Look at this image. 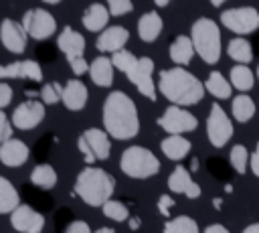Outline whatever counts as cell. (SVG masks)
<instances>
[{
	"label": "cell",
	"mask_w": 259,
	"mask_h": 233,
	"mask_svg": "<svg viewBox=\"0 0 259 233\" xmlns=\"http://www.w3.org/2000/svg\"><path fill=\"white\" fill-rule=\"evenodd\" d=\"M103 126L115 140H132L140 132V115L132 97L123 91H111L103 101Z\"/></svg>",
	"instance_id": "cell-1"
},
{
	"label": "cell",
	"mask_w": 259,
	"mask_h": 233,
	"mask_svg": "<svg viewBox=\"0 0 259 233\" xmlns=\"http://www.w3.org/2000/svg\"><path fill=\"white\" fill-rule=\"evenodd\" d=\"M158 91L172 103V105H194L204 97V85L198 81L196 75L186 71L184 67H172L160 71Z\"/></svg>",
	"instance_id": "cell-2"
},
{
	"label": "cell",
	"mask_w": 259,
	"mask_h": 233,
	"mask_svg": "<svg viewBox=\"0 0 259 233\" xmlns=\"http://www.w3.org/2000/svg\"><path fill=\"white\" fill-rule=\"evenodd\" d=\"M115 190V180L109 172L97 166H85L75 180V195L89 207H103Z\"/></svg>",
	"instance_id": "cell-3"
},
{
	"label": "cell",
	"mask_w": 259,
	"mask_h": 233,
	"mask_svg": "<svg viewBox=\"0 0 259 233\" xmlns=\"http://www.w3.org/2000/svg\"><path fill=\"white\" fill-rule=\"evenodd\" d=\"M190 41L194 45V51L200 55V59L208 65L219 63L221 59V28L219 24L208 18H196L190 28Z\"/></svg>",
	"instance_id": "cell-4"
},
{
	"label": "cell",
	"mask_w": 259,
	"mask_h": 233,
	"mask_svg": "<svg viewBox=\"0 0 259 233\" xmlns=\"http://www.w3.org/2000/svg\"><path fill=\"white\" fill-rule=\"evenodd\" d=\"M119 168L130 178H150L160 172V160L144 146H130L121 152Z\"/></svg>",
	"instance_id": "cell-5"
},
{
	"label": "cell",
	"mask_w": 259,
	"mask_h": 233,
	"mask_svg": "<svg viewBox=\"0 0 259 233\" xmlns=\"http://www.w3.org/2000/svg\"><path fill=\"white\" fill-rule=\"evenodd\" d=\"M221 24L235 34H251L259 28V12L253 6H237L223 10Z\"/></svg>",
	"instance_id": "cell-6"
},
{
	"label": "cell",
	"mask_w": 259,
	"mask_h": 233,
	"mask_svg": "<svg viewBox=\"0 0 259 233\" xmlns=\"http://www.w3.org/2000/svg\"><path fill=\"white\" fill-rule=\"evenodd\" d=\"M22 26L26 34L34 41H47L57 30V20L49 10L42 8H30L22 16Z\"/></svg>",
	"instance_id": "cell-7"
},
{
	"label": "cell",
	"mask_w": 259,
	"mask_h": 233,
	"mask_svg": "<svg viewBox=\"0 0 259 233\" xmlns=\"http://www.w3.org/2000/svg\"><path fill=\"white\" fill-rule=\"evenodd\" d=\"M158 126L174 136H182L186 132H194L198 126V120L194 113H190L188 109L180 107V105H170L166 107V111L158 118Z\"/></svg>",
	"instance_id": "cell-8"
},
{
	"label": "cell",
	"mask_w": 259,
	"mask_h": 233,
	"mask_svg": "<svg viewBox=\"0 0 259 233\" xmlns=\"http://www.w3.org/2000/svg\"><path fill=\"white\" fill-rule=\"evenodd\" d=\"M206 136H208V142L214 148H223L233 136L231 118L225 113V109L219 103L210 105V111H208V118H206Z\"/></svg>",
	"instance_id": "cell-9"
},
{
	"label": "cell",
	"mask_w": 259,
	"mask_h": 233,
	"mask_svg": "<svg viewBox=\"0 0 259 233\" xmlns=\"http://www.w3.org/2000/svg\"><path fill=\"white\" fill-rule=\"evenodd\" d=\"M152 73H154V61H152L150 57H138V59L132 63V67L125 71L127 79L138 87V91H140L144 97L156 101V87H154Z\"/></svg>",
	"instance_id": "cell-10"
},
{
	"label": "cell",
	"mask_w": 259,
	"mask_h": 233,
	"mask_svg": "<svg viewBox=\"0 0 259 233\" xmlns=\"http://www.w3.org/2000/svg\"><path fill=\"white\" fill-rule=\"evenodd\" d=\"M42 120H45V103L36 101V99H28V101L18 103L12 111V118H10V122L18 130H32Z\"/></svg>",
	"instance_id": "cell-11"
},
{
	"label": "cell",
	"mask_w": 259,
	"mask_h": 233,
	"mask_svg": "<svg viewBox=\"0 0 259 233\" xmlns=\"http://www.w3.org/2000/svg\"><path fill=\"white\" fill-rule=\"evenodd\" d=\"M0 41L4 45V49L8 53H14V55H20L24 53L26 49V41H28V34L22 26V22H16L12 18H4L0 22Z\"/></svg>",
	"instance_id": "cell-12"
},
{
	"label": "cell",
	"mask_w": 259,
	"mask_h": 233,
	"mask_svg": "<svg viewBox=\"0 0 259 233\" xmlns=\"http://www.w3.org/2000/svg\"><path fill=\"white\" fill-rule=\"evenodd\" d=\"M10 223L18 233H40L45 229V217L28 205H18L10 213Z\"/></svg>",
	"instance_id": "cell-13"
},
{
	"label": "cell",
	"mask_w": 259,
	"mask_h": 233,
	"mask_svg": "<svg viewBox=\"0 0 259 233\" xmlns=\"http://www.w3.org/2000/svg\"><path fill=\"white\" fill-rule=\"evenodd\" d=\"M127 41H130L127 28L115 24V26H107L105 30L99 32V36H97V41H95V47H97V51H101V53H111V55H113V53L121 51Z\"/></svg>",
	"instance_id": "cell-14"
},
{
	"label": "cell",
	"mask_w": 259,
	"mask_h": 233,
	"mask_svg": "<svg viewBox=\"0 0 259 233\" xmlns=\"http://www.w3.org/2000/svg\"><path fill=\"white\" fill-rule=\"evenodd\" d=\"M61 101L63 105L69 109V111H81L87 103V87L81 79H69L65 85H63V91H61Z\"/></svg>",
	"instance_id": "cell-15"
},
{
	"label": "cell",
	"mask_w": 259,
	"mask_h": 233,
	"mask_svg": "<svg viewBox=\"0 0 259 233\" xmlns=\"http://www.w3.org/2000/svg\"><path fill=\"white\" fill-rule=\"evenodd\" d=\"M28 156H30V150L22 140L10 138L4 144H0V162L8 168L22 166L28 160Z\"/></svg>",
	"instance_id": "cell-16"
},
{
	"label": "cell",
	"mask_w": 259,
	"mask_h": 233,
	"mask_svg": "<svg viewBox=\"0 0 259 233\" xmlns=\"http://www.w3.org/2000/svg\"><path fill=\"white\" fill-rule=\"evenodd\" d=\"M57 47L65 53L67 61H71V59L83 57V51H85V38H83L81 32L73 30L71 26H63L61 34L57 36Z\"/></svg>",
	"instance_id": "cell-17"
},
{
	"label": "cell",
	"mask_w": 259,
	"mask_h": 233,
	"mask_svg": "<svg viewBox=\"0 0 259 233\" xmlns=\"http://www.w3.org/2000/svg\"><path fill=\"white\" fill-rule=\"evenodd\" d=\"M83 138L87 140L91 152L95 154L97 160H107L111 154V142H109V134L105 130L99 128H89L83 132Z\"/></svg>",
	"instance_id": "cell-18"
},
{
	"label": "cell",
	"mask_w": 259,
	"mask_h": 233,
	"mask_svg": "<svg viewBox=\"0 0 259 233\" xmlns=\"http://www.w3.org/2000/svg\"><path fill=\"white\" fill-rule=\"evenodd\" d=\"M113 63L107 57H97L89 65V77L97 87H111L113 83Z\"/></svg>",
	"instance_id": "cell-19"
},
{
	"label": "cell",
	"mask_w": 259,
	"mask_h": 233,
	"mask_svg": "<svg viewBox=\"0 0 259 233\" xmlns=\"http://www.w3.org/2000/svg\"><path fill=\"white\" fill-rule=\"evenodd\" d=\"M107 20H109V10L105 8V4H99V2L89 4L87 10H85V14H83V18H81L83 26H85L89 32L105 30Z\"/></svg>",
	"instance_id": "cell-20"
},
{
	"label": "cell",
	"mask_w": 259,
	"mask_h": 233,
	"mask_svg": "<svg viewBox=\"0 0 259 233\" xmlns=\"http://www.w3.org/2000/svg\"><path fill=\"white\" fill-rule=\"evenodd\" d=\"M162 26H164V22H162V18H160L158 12H154V10L152 12H146L138 20V36L144 43H154L160 36Z\"/></svg>",
	"instance_id": "cell-21"
},
{
	"label": "cell",
	"mask_w": 259,
	"mask_h": 233,
	"mask_svg": "<svg viewBox=\"0 0 259 233\" xmlns=\"http://www.w3.org/2000/svg\"><path fill=\"white\" fill-rule=\"evenodd\" d=\"M168 53H170V59L176 63V67H186V65L192 61V57H194L196 51H194V45H192L190 36L178 34V36L172 41Z\"/></svg>",
	"instance_id": "cell-22"
},
{
	"label": "cell",
	"mask_w": 259,
	"mask_h": 233,
	"mask_svg": "<svg viewBox=\"0 0 259 233\" xmlns=\"http://www.w3.org/2000/svg\"><path fill=\"white\" fill-rule=\"evenodd\" d=\"M192 144L184 138V136H174V134H168L162 142H160V150L164 152V156L168 160H182L186 158V154L190 152Z\"/></svg>",
	"instance_id": "cell-23"
},
{
	"label": "cell",
	"mask_w": 259,
	"mask_h": 233,
	"mask_svg": "<svg viewBox=\"0 0 259 233\" xmlns=\"http://www.w3.org/2000/svg\"><path fill=\"white\" fill-rule=\"evenodd\" d=\"M227 55L237 63V65H247L251 63L253 59V49H251V43L243 36H235L229 41V47H227Z\"/></svg>",
	"instance_id": "cell-24"
},
{
	"label": "cell",
	"mask_w": 259,
	"mask_h": 233,
	"mask_svg": "<svg viewBox=\"0 0 259 233\" xmlns=\"http://www.w3.org/2000/svg\"><path fill=\"white\" fill-rule=\"evenodd\" d=\"M18 205H20L18 190L14 188V184L8 178L0 176V215L12 213Z\"/></svg>",
	"instance_id": "cell-25"
},
{
	"label": "cell",
	"mask_w": 259,
	"mask_h": 233,
	"mask_svg": "<svg viewBox=\"0 0 259 233\" xmlns=\"http://www.w3.org/2000/svg\"><path fill=\"white\" fill-rule=\"evenodd\" d=\"M231 113L237 122H249L255 115V101L247 93H239L231 101Z\"/></svg>",
	"instance_id": "cell-26"
},
{
	"label": "cell",
	"mask_w": 259,
	"mask_h": 233,
	"mask_svg": "<svg viewBox=\"0 0 259 233\" xmlns=\"http://www.w3.org/2000/svg\"><path fill=\"white\" fill-rule=\"evenodd\" d=\"M229 81L239 91H249L255 83V73L247 65H233L229 71Z\"/></svg>",
	"instance_id": "cell-27"
},
{
	"label": "cell",
	"mask_w": 259,
	"mask_h": 233,
	"mask_svg": "<svg viewBox=\"0 0 259 233\" xmlns=\"http://www.w3.org/2000/svg\"><path fill=\"white\" fill-rule=\"evenodd\" d=\"M204 89H206L212 97H217V99H229V97H231V81H227L225 75L219 73V71H212V73L206 77Z\"/></svg>",
	"instance_id": "cell-28"
},
{
	"label": "cell",
	"mask_w": 259,
	"mask_h": 233,
	"mask_svg": "<svg viewBox=\"0 0 259 233\" xmlns=\"http://www.w3.org/2000/svg\"><path fill=\"white\" fill-rule=\"evenodd\" d=\"M30 182L38 188H53L57 184V172L51 164H36L30 172Z\"/></svg>",
	"instance_id": "cell-29"
},
{
	"label": "cell",
	"mask_w": 259,
	"mask_h": 233,
	"mask_svg": "<svg viewBox=\"0 0 259 233\" xmlns=\"http://www.w3.org/2000/svg\"><path fill=\"white\" fill-rule=\"evenodd\" d=\"M192 182H194V180H192V176H190V170L184 168V166H176V168L172 170V174L168 176V188H170L172 192H182V195H184Z\"/></svg>",
	"instance_id": "cell-30"
},
{
	"label": "cell",
	"mask_w": 259,
	"mask_h": 233,
	"mask_svg": "<svg viewBox=\"0 0 259 233\" xmlns=\"http://www.w3.org/2000/svg\"><path fill=\"white\" fill-rule=\"evenodd\" d=\"M164 233H200L198 223L188 215H178L164 225Z\"/></svg>",
	"instance_id": "cell-31"
},
{
	"label": "cell",
	"mask_w": 259,
	"mask_h": 233,
	"mask_svg": "<svg viewBox=\"0 0 259 233\" xmlns=\"http://www.w3.org/2000/svg\"><path fill=\"white\" fill-rule=\"evenodd\" d=\"M101 209H103V215H105L107 219H111V221L121 223V221H127V219H130V209H127V205L121 203V201L109 199Z\"/></svg>",
	"instance_id": "cell-32"
},
{
	"label": "cell",
	"mask_w": 259,
	"mask_h": 233,
	"mask_svg": "<svg viewBox=\"0 0 259 233\" xmlns=\"http://www.w3.org/2000/svg\"><path fill=\"white\" fill-rule=\"evenodd\" d=\"M229 160H231V166L239 172V174H245L247 172V166H249V152L243 144H235L229 152Z\"/></svg>",
	"instance_id": "cell-33"
},
{
	"label": "cell",
	"mask_w": 259,
	"mask_h": 233,
	"mask_svg": "<svg viewBox=\"0 0 259 233\" xmlns=\"http://www.w3.org/2000/svg\"><path fill=\"white\" fill-rule=\"evenodd\" d=\"M136 59H138V57H136L134 53L125 51V49H121V51H117V53L111 55V63H113V67L119 69V71H123V73L132 67V63H134Z\"/></svg>",
	"instance_id": "cell-34"
},
{
	"label": "cell",
	"mask_w": 259,
	"mask_h": 233,
	"mask_svg": "<svg viewBox=\"0 0 259 233\" xmlns=\"http://www.w3.org/2000/svg\"><path fill=\"white\" fill-rule=\"evenodd\" d=\"M61 91H63V87H61L59 83H45L42 89H40V99H42V103L51 105V103L61 101Z\"/></svg>",
	"instance_id": "cell-35"
},
{
	"label": "cell",
	"mask_w": 259,
	"mask_h": 233,
	"mask_svg": "<svg viewBox=\"0 0 259 233\" xmlns=\"http://www.w3.org/2000/svg\"><path fill=\"white\" fill-rule=\"evenodd\" d=\"M24 79V61L0 65V79Z\"/></svg>",
	"instance_id": "cell-36"
},
{
	"label": "cell",
	"mask_w": 259,
	"mask_h": 233,
	"mask_svg": "<svg viewBox=\"0 0 259 233\" xmlns=\"http://www.w3.org/2000/svg\"><path fill=\"white\" fill-rule=\"evenodd\" d=\"M107 10L111 16H123L134 10L132 0H107Z\"/></svg>",
	"instance_id": "cell-37"
},
{
	"label": "cell",
	"mask_w": 259,
	"mask_h": 233,
	"mask_svg": "<svg viewBox=\"0 0 259 233\" xmlns=\"http://www.w3.org/2000/svg\"><path fill=\"white\" fill-rule=\"evenodd\" d=\"M10 124H12V122H8L6 113L0 109V144H4L6 140L12 138V126H10Z\"/></svg>",
	"instance_id": "cell-38"
},
{
	"label": "cell",
	"mask_w": 259,
	"mask_h": 233,
	"mask_svg": "<svg viewBox=\"0 0 259 233\" xmlns=\"http://www.w3.org/2000/svg\"><path fill=\"white\" fill-rule=\"evenodd\" d=\"M77 146H79V150H81V154H83V158H85V162L91 166V162L93 160H97L95 158V154L91 152V148H89V144H87V140L83 138V134L79 136V140H77Z\"/></svg>",
	"instance_id": "cell-39"
},
{
	"label": "cell",
	"mask_w": 259,
	"mask_h": 233,
	"mask_svg": "<svg viewBox=\"0 0 259 233\" xmlns=\"http://www.w3.org/2000/svg\"><path fill=\"white\" fill-rule=\"evenodd\" d=\"M174 207V199L170 197V195H162L160 199H158V211H160V215H164V217H170V209Z\"/></svg>",
	"instance_id": "cell-40"
},
{
	"label": "cell",
	"mask_w": 259,
	"mask_h": 233,
	"mask_svg": "<svg viewBox=\"0 0 259 233\" xmlns=\"http://www.w3.org/2000/svg\"><path fill=\"white\" fill-rule=\"evenodd\" d=\"M69 67L73 69L75 75H83L85 71H89V65L85 61V57H77V59H71L69 61Z\"/></svg>",
	"instance_id": "cell-41"
},
{
	"label": "cell",
	"mask_w": 259,
	"mask_h": 233,
	"mask_svg": "<svg viewBox=\"0 0 259 233\" xmlns=\"http://www.w3.org/2000/svg\"><path fill=\"white\" fill-rule=\"evenodd\" d=\"M10 101H12V87L8 83H2L0 81V109L6 107Z\"/></svg>",
	"instance_id": "cell-42"
},
{
	"label": "cell",
	"mask_w": 259,
	"mask_h": 233,
	"mask_svg": "<svg viewBox=\"0 0 259 233\" xmlns=\"http://www.w3.org/2000/svg\"><path fill=\"white\" fill-rule=\"evenodd\" d=\"M65 233H91V229H89V225L85 223V221H71L69 225H67V229H65Z\"/></svg>",
	"instance_id": "cell-43"
},
{
	"label": "cell",
	"mask_w": 259,
	"mask_h": 233,
	"mask_svg": "<svg viewBox=\"0 0 259 233\" xmlns=\"http://www.w3.org/2000/svg\"><path fill=\"white\" fill-rule=\"evenodd\" d=\"M249 164H251V172L259 178V142H257V146H255V150H253V154L249 158Z\"/></svg>",
	"instance_id": "cell-44"
},
{
	"label": "cell",
	"mask_w": 259,
	"mask_h": 233,
	"mask_svg": "<svg viewBox=\"0 0 259 233\" xmlns=\"http://www.w3.org/2000/svg\"><path fill=\"white\" fill-rule=\"evenodd\" d=\"M204 233H229V229H227L225 225L214 223V225H208V227L204 229Z\"/></svg>",
	"instance_id": "cell-45"
},
{
	"label": "cell",
	"mask_w": 259,
	"mask_h": 233,
	"mask_svg": "<svg viewBox=\"0 0 259 233\" xmlns=\"http://www.w3.org/2000/svg\"><path fill=\"white\" fill-rule=\"evenodd\" d=\"M127 221H130V229H134V231L140 229V225H142V219L140 217H130Z\"/></svg>",
	"instance_id": "cell-46"
},
{
	"label": "cell",
	"mask_w": 259,
	"mask_h": 233,
	"mask_svg": "<svg viewBox=\"0 0 259 233\" xmlns=\"http://www.w3.org/2000/svg\"><path fill=\"white\" fill-rule=\"evenodd\" d=\"M243 233H259V223H251L243 229Z\"/></svg>",
	"instance_id": "cell-47"
},
{
	"label": "cell",
	"mask_w": 259,
	"mask_h": 233,
	"mask_svg": "<svg viewBox=\"0 0 259 233\" xmlns=\"http://www.w3.org/2000/svg\"><path fill=\"white\" fill-rule=\"evenodd\" d=\"M95 233H115V231H113L111 227H99V229H97Z\"/></svg>",
	"instance_id": "cell-48"
},
{
	"label": "cell",
	"mask_w": 259,
	"mask_h": 233,
	"mask_svg": "<svg viewBox=\"0 0 259 233\" xmlns=\"http://www.w3.org/2000/svg\"><path fill=\"white\" fill-rule=\"evenodd\" d=\"M154 4L162 8V6H166V4H170V0H154Z\"/></svg>",
	"instance_id": "cell-49"
},
{
	"label": "cell",
	"mask_w": 259,
	"mask_h": 233,
	"mask_svg": "<svg viewBox=\"0 0 259 233\" xmlns=\"http://www.w3.org/2000/svg\"><path fill=\"white\" fill-rule=\"evenodd\" d=\"M225 2H227V0H210V4H212V6H217V8H219V6H223Z\"/></svg>",
	"instance_id": "cell-50"
},
{
	"label": "cell",
	"mask_w": 259,
	"mask_h": 233,
	"mask_svg": "<svg viewBox=\"0 0 259 233\" xmlns=\"http://www.w3.org/2000/svg\"><path fill=\"white\" fill-rule=\"evenodd\" d=\"M212 205H214V209H221L223 201H221V199H212Z\"/></svg>",
	"instance_id": "cell-51"
},
{
	"label": "cell",
	"mask_w": 259,
	"mask_h": 233,
	"mask_svg": "<svg viewBox=\"0 0 259 233\" xmlns=\"http://www.w3.org/2000/svg\"><path fill=\"white\" fill-rule=\"evenodd\" d=\"M40 2H45V4H59L61 0H40Z\"/></svg>",
	"instance_id": "cell-52"
},
{
	"label": "cell",
	"mask_w": 259,
	"mask_h": 233,
	"mask_svg": "<svg viewBox=\"0 0 259 233\" xmlns=\"http://www.w3.org/2000/svg\"><path fill=\"white\" fill-rule=\"evenodd\" d=\"M255 75H257V79H259V67H257V71H255Z\"/></svg>",
	"instance_id": "cell-53"
}]
</instances>
